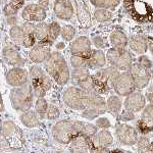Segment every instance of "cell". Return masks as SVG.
<instances>
[{"label":"cell","instance_id":"obj_23","mask_svg":"<svg viewBox=\"0 0 153 153\" xmlns=\"http://www.w3.org/2000/svg\"><path fill=\"white\" fill-rule=\"evenodd\" d=\"M113 143V137L109 131L102 130L93 137V144L95 147L107 148Z\"/></svg>","mask_w":153,"mask_h":153},{"label":"cell","instance_id":"obj_42","mask_svg":"<svg viewBox=\"0 0 153 153\" xmlns=\"http://www.w3.org/2000/svg\"><path fill=\"white\" fill-rule=\"evenodd\" d=\"M3 12L7 18H11V16H16V14H18V9L14 8L11 4H7V5L4 6Z\"/></svg>","mask_w":153,"mask_h":153},{"label":"cell","instance_id":"obj_1","mask_svg":"<svg viewBox=\"0 0 153 153\" xmlns=\"http://www.w3.org/2000/svg\"><path fill=\"white\" fill-rule=\"evenodd\" d=\"M45 71L59 85H65L71 79V71L65 58L60 52H51L44 62Z\"/></svg>","mask_w":153,"mask_h":153},{"label":"cell","instance_id":"obj_16","mask_svg":"<svg viewBox=\"0 0 153 153\" xmlns=\"http://www.w3.org/2000/svg\"><path fill=\"white\" fill-rule=\"evenodd\" d=\"M78 23L82 28H88L92 24L91 12L85 0H74Z\"/></svg>","mask_w":153,"mask_h":153},{"label":"cell","instance_id":"obj_51","mask_svg":"<svg viewBox=\"0 0 153 153\" xmlns=\"http://www.w3.org/2000/svg\"><path fill=\"white\" fill-rule=\"evenodd\" d=\"M7 23H8L10 26H16V16H11V18H7Z\"/></svg>","mask_w":153,"mask_h":153},{"label":"cell","instance_id":"obj_48","mask_svg":"<svg viewBox=\"0 0 153 153\" xmlns=\"http://www.w3.org/2000/svg\"><path fill=\"white\" fill-rule=\"evenodd\" d=\"M49 3H50V0H38V5L44 8L45 10L49 7Z\"/></svg>","mask_w":153,"mask_h":153},{"label":"cell","instance_id":"obj_54","mask_svg":"<svg viewBox=\"0 0 153 153\" xmlns=\"http://www.w3.org/2000/svg\"><path fill=\"white\" fill-rule=\"evenodd\" d=\"M63 47H65V44L63 43H57V45H56V48L57 49H61Z\"/></svg>","mask_w":153,"mask_h":153},{"label":"cell","instance_id":"obj_55","mask_svg":"<svg viewBox=\"0 0 153 153\" xmlns=\"http://www.w3.org/2000/svg\"><path fill=\"white\" fill-rule=\"evenodd\" d=\"M152 76H153V71H152Z\"/></svg>","mask_w":153,"mask_h":153},{"label":"cell","instance_id":"obj_38","mask_svg":"<svg viewBox=\"0 0 153 153\" xmlns=\"http://www.w3.org/2000/svg\"><path fill=\"white\" fill-rule=\"evenodd\" d=\"M35 109H36L35 112L37 113L38 117H44L46 115V112H47V109H48L47 101L44 99V98H38V100L36 101Z\"/></svg>","mask_w":153,"mask_h":153},{"label":"cell","instance_id":"obj_18","mask_svg":"<svg viewBox=\"0 0 153 153\" xmlns=\"http://www.w3.org/2000/svg\"><path fill=\"white\" fill-rule=\"evenodd\" d=\"M146 106V97L141 92H133L127 96L125 100V107L131 112H138Z\"/></svg>","mask_w":153,"mask_h":153},{"label":"cell","instance_id":"obj_40","mask_svg":"<svg viewBox=\"0 0 153 153\" xmlns=\"http://www.w3.org/2000/svg\"><path fill=\"white\" fill-rule=\"evenodd\" d=\"M97 134V127L92 124H85L83 128V132L82 135L85 136L86 138L90 139V138H93L94 136Z\"/></svg>","mask_w":153,"mask_h":153},{"label":"cell","instance_id":"obj_3","mask_svg":"<svg viewBox=\"0 0 153 153\" xmlns=\"http://www.w3.org/2000/svg\"><path fill=\"white\" fill-rule=\"evenodd\" d=\"M30 85L37 98H43L52 87L51 79L40 66L34 65L29 71Z\"/></svg>","mask_w":153,"mask_h":153},{"label":"cell","instance_id":"obj_25","mask_svg":"<svg viewBox=\"0 0 153 153\" xmlns=\"http://www.w3.org/2000/svg\"><path fill=\"white\" fill-rule=\"evenodd\" d=\"M22 29H23L24 34H25V39L23 42V45L26 48H32L33 46H35V42H36L35 25L33 23L26 22V23L22 26Z\"/></svg>","mask_w":153,"mask_h":153},{"label":"cell","instance_id":"obj_10","mask_svg":"<svg viewBox=\"0 0 153 153\" xmlns=\"http://www.w3.org/2000/svg\"><path fill=\"white\" fill-rule=\"evenodd\" d=\"M115 93L120 96H128L131 93L135 91V85L132 80V76H130L129 71H124V73L118 75L117 80L114 81L112 85Z\"/></svg>","mask_w":153,"mask_h":153},{"label":"cell","instance_id":"obj_13","mask_svg":"<svg viewBox=\"0 0 153 153\" xmlns=\"http://www.w3.org/2000/svg\"><path fill=\"white\" fill-rule=\"evenodd\" d=\"M22 18L29 23H41L46 19V10L38 4H28L22 11Z\"/></svg>","mask_w":153,"mask_h":153},{"label":"cell","instance_id":"obj_17","mask_svg":"<svg viewBox=\"0 0 153 153\" xmlns=\"http://www.w3.org/2000/svg\"><path fill=\"white\" fill-rule=\"evenodd\" d=\"M70 49L73 55L83 56V57L88 58V56L92 51L91 50V41L85 36L78 37L76 40L71 42Z\"/></svg>","mask_w":153,"mask_h":153},{"label":"cell","instance_id":"obj_27","mask_svg":"<svg viewBox=\"0 0 153 153\" xmlns=\"http://www.w3.org/2000/svg\"><path fill=\"white\" fill-rule=\"evenodd\" d=\"M109 40L111 45L113 46V48H126L128 45V37L126 36V34L124 32L120 31V30H115L110 34Z\"/></svg>","mask_w":153,"mask_h":153},{"label":"cell","instance_id":"obj_37","mask_svg":"<svg viewBox=\"0 0 153 153\" xmlns=\"http://www.w3.org/2000/svg\"><path fill=\"white\" fill-rule=\"evenodd\" d=\"M60 35L65 41H71L76 36V29L71 25H65L61 28Z\"/></svg>","mask_w":153,"mask_h":153},{"label":"cell","instance_id":"obj_46","mask_svg":"<svg viewBox=\"0 0 153 153\" xmlns=\"http://www.w3.org/2000/svg\"><path fill=\"white\" fill-rule=\"evenodd\" d=\"M135 117L134 112H131L129 110H125L124 112L120 115V120H124V122H129V120H133Z\"/></svg>","mask_w":153,"mask_h":153},{"label":"cell","instance_id":"obj_31","mask_svg":"<svg viewBox=\"0 0 153 153\" xmlns=\"http://www.w3.org/2000/svg\"><path fill=\"white\" fill-rule=\"evenodd\" d=\"M90 2L97 8L111 9L113 10L120 4V0H90Z\"/></svg>","mask_w":153,"mask_h":153},{"label":"cell","instance_id":"obj_20","mask_svg":"<svg viewBox=\"0 0 153 153\" xmlns=\"http://www.w3.org/2000/svg\"><path fill=\"white\" fill-rule=\"evenodd\" d=\"M2 56H3L4 60L9 65L19 68L21 65H24V60L22 58L19 50L12 45H7L3 48V50H2Z\"/></svg>","mask_w":153,"mask_h":153},{"label":"cell","instance_id":"obj_53","mask_svg":"<svg viewBox=\"0 0 153 153\" xmlns=\"http://www.w3.org/2000/svg\"><path fill=\"white\" fill-rule=\"evenodd\" d=\"M4 105H3V100H2V96L0 94V111H3Z\"/></svg>","mask_w":153,"mask_h":153},{"label":"cell","instance_id":"obj_41","mask_svg":"<svg viewBox=\"0 0 153 153\" xmlns=\"http://www.w3.org/2000/svg\"><path fill=\"white\" fill-rule=\"evenodd\" d=\"M46 117L48 120H55L59 117V109L56 107L55 105H48V109H47V112H46Z\"/></svg>","mask_w":153,"mask_h":153},{"label":"cell","instance_id":"obj_7","mask_svg":"<svg viewBox=\"0 0 153 153\" xmlns=\"http://www.w3.org/2000/svg\"><path fill=\"white\" fill-rule=\"evenodd\" d=\"M106 102L97 92H87V104L83 117L88 120H94L98 115L104 113Z\"/></svg>","mask_w":153,"mask_h":153},{"label":"cell","instance_id":"obj_52","mask_svg":"<svg viewBox=\"0 0 153 153\" xmlns=\"http://www.w3.org/2000/svg\"><path fill=\"white\" fill-rule=\"evenodd\" d=\"M148 47H149L150 51H151V53L153 54V38L148 41Z\"/></svg>","mask_w":153,"mask_h":153},{"label":"cell","instance_id":"obj_8","mask_svg":"<svg viewBox=\"0 0 153 153\" xmlns=\"http://www.w3.org/2000/svg\"><path fill=\"white\" fill-rule=\"evenodd\" d=\"M63 102L75 110H82L87 104V92L79 87H68L63 93Z\"/></svg>","mask_w":153,"mask_h":153},{"label":"cell","instance_id":"obj_15","mask_svg":"<svg viewBox=\"0 0 153 153\" xmlns=\"http://www.w3.org/2000/svg\"><path fill=\"white\" fill-rule=\"evenodd\" d=\"M6 82L13 88L21 87L29 82V73L23 68H13L7 71Z\"/></svg>","mask_w":153,"mask_h":153},{"label":"cell","instance_id":"obj_34","mask_svg":"<svg viewBox=\"0 0 153 153\" xmlns=\"http://www.w3.org/2000/svg\"><path fill=\"white\" fill-rule=\"evenodd\" d=\"M94 19L99 23H105L112 19V12L107 9L98 8L94 11Z\"/></svg>","mask_w":153,"mask_h":153},{"label":"cell","instance_id":"obj_5","mask_svg":"<svg viewBox=\"0 0 153 153\" xmlns=\"http://www.w3.org/2000/svg\"><path fill=\"white\" fill-rule=\"evenodd\" d=\"M127 11L138 22L146 23L153 19V11L143 0H125Z\"/></svg>","mask_w":153,"mask_h":153},{"label":"cell","instance_id":"obj_32","mask_svg":"<svg viewBox=\"0 0 153 153\" xmlns=\"http://www.w3.org/2000/svg\"><path fill=\"white\" fill-rule=\"evenodd\" d=\"M71 76L75 82L80 84L87 80L90 76V73L88 68H74V71L71 73Z\"/></svg>","mask_w":153,"mask_h":153},{"label":"cell","instance_id":"obj_6","mask_svg":"<svg viewBox=\"0 0 153 153\" xmlns=\"http://www.w3.org/2000/svg\"><path fill=\"white\" fill-rule=\"evenodd\" d=\"M106 61L117 71H128L132 65V55L126 48H111L106 54Z\"/></svg>","mask_w":153,"mask_h":153},{"label":"cell","instance_id":"obj_2","mask_svg":"<svg viewBox=\"0 0 153 153\" xmlns=\"http://www.w3.org/2000/svg\"><path fill=\"white\" fill-rule=\"evenodd\" d=\"M84 125L79 120H59L53 126L52 136L58 143L68 144L83 132Z\"/></svg>","mask_w":153,"mask_h":153},{"label":"cell","instance_id":"obj_50","mask_svg":"<svg viewBox=\"0 0 153 153\" xmlns=\"http://www.w3.org/2000/svg\"><path fill=\"white\" fill-rule=\"evenodd\" d=\"M90 153H109L106 148H99V147H95Z\"/></svg>","mask_w":153,"mask_h":153},{"label":"cell","instance_id":"obj_47","mask_svg":"<svg viewBox=\"0 0 153 153\" xmlns=\"http://www.w3.org/2000/svg\"><path fill=\"white\" fill-rule=\"evenodd\" d=\"M9 4H11L14 8H16L19 10V9H21L22 7H24L25 0H10V3Z\"/></svg>","mask_w":153,"mask_h":153},{"label":"cell","instance_id":"obj_24","mask_svg":"<svg viewBox=\"0 0 153 153\" xmlns=\"http://www.w3.org/2000/svg\"><path fill=\"white\" fill-rule=\"evenodd\" d=\"M106 65V55L102 50H93L88 56V68H102Z\"/></svg>","mask_w":153,"mask_h":153},{"label":"cell","instance_id":"obj_21","mask_svg":"<svg viewBox=\"0 0 153 153\" xmlns=\"http://www.w3.org/2000/svg\"><path fill=\"white\" fill-rule=\"evenodd\" d=\"M139 128L142 133H147L153 130V103L144 107L139 120Z\"/></svg>","mask_w":153,"mask_h":153},{"label":"cell","instance_id":"obj_14","mask_svg":"<svg viewBox=\"0 0 153 153\" xmlns=\"http://www.w3.org/2000/svg\"><path fill=\"white\" fill-rule=\"evenodd\" d=\"M53 11L62 21H70L75 14V8L71 0H54Z\"/></svg>","mask_w":153,"mask_h":153},{"label":"cell","instance_id":"obj_36","mask_svg":"<svg viewBox=\"0 0 153 153\" xmlns=\"http://www.w3.org/2000/svg\"><path fill=\"white\" fill-rule=\"evenodd\" d=\"M71 65L74 68H88V58L83 56L71 55Z\"/></svg>","mask_w":153,"mask_h":153},{"label":"cell","instance_id":"obj_28","mask_svg":"<svg viewBox=\"0 0 153 153\" xmlns=\"http://www.w3.org/2000/svg\"><path fill=\"white\" fill-rule=\"evenodd\" d=\"M48 35H49V25L41 22L35 26V38L36 40H39L41 43L47 44L50 46V43L48 42Z\"/></svg>","mask_w":153,"mask_h":153},{"label":"cell","instance_id":"obj_35","mask_svg":"<svg viewBox=\"0 0 153 153\" xmlns=\"http://www.w3.org/2000/svg\"><path fill=\"white\" fill-rule=\"evenodd\" d=\"M61 28L59 26L58 23L56 22H52L49 25V35H48V42L50 44H52L56 39L58 38L59 34H60Z\"/></svg>","mask_w":153,"mask_h":153},{"label":"cell","instance_id":"obj_19","mask_svg":"<svg viewBox=\"0 0 153 153\" xmlns=\"http://www.w3.org/2000/svg\"><path fill=\"white\" fill-rule=\"evenodd\" d=\"M51 50L50 46L47 44H37V45L33 46L29 52V57L33 62L35 63H42L45 62V60L50 55Z\"/></svg>","mask_w":153,"mask_h":153},{"label":"cell","instance_id":"obj_45","mask_svg":"<svg viewBox=\"0 0 153 153\" xmlns=\"http://www.w3.org/2000/svg\"><path fill=\"white\" fill-rule=\"evenodd\" d=\"M93 44L98 48H104L106 46V43H105V40L100 36H96L93 38Z\"/></svg>","mask_w":153,"mask_h":153},{"label":"cell","instance_id":"obj_11","mask_svg":"<svg viewBox=\"0 0 153 153\" xmlns=\"http://www.w3.org/2000/svg\"><path fill=\"white\" fill-rule=\"evenodd\" d=\"M117 140L123 145L132 146L138 142V132L134 127L130 125H120L115 130Z\"/></svg>","mask_w":153,"mask_h":153},{"label":"cell","instance_id":"obj_9","mask_svg":"<svg viewBox=\"0 0 153 153\" xmlns=\"http://www.w3.org/2000/svg\"><path fill=\"white\" fill-rule=\"evenodd\" d=\"M120 75V71L117 68L109 66V68H102L97 71L95 74L93 81H94V86H95V91L97 92V89H104L108 88L109 86H112L114 81L117 80V78Z\"/></svg>","mask_w":153,"mask_h":153},{"label":"cell","instance_id":"obj_29","mask_svg":"<svg viewBox=\"0 0 153 153\" xmlns=\"http://www.w3.org/2000/svg\"><path fill=\"white\" fill-rule=\"evenodd\" d=\"M21 120L23 125L26 126L27 128H35L39 125V117L33 110L25 111L21 115Z\"/></svg>","mask_w":153,"mask_h":153},{"label":"cell","instance_id":"obj_49","mask_svg":"<svg viewBox=\"0 0 153 153\" xmlns=\"http://www.w3.org/2000/svg\"><path fill=\"white\" fill-rule=\"evenodd\" d=\"M142 153H153V142L149 143L145 148L142 149Z\"/></svg>","mask_w":153,"mask_h":153},{"label":"cell","instance_id":"obj_33","mask_svg":"<svg viewBox=\"0 0 153 153\" xmlns=\"http://www.w3.org/2000/svg\"><path fill=\"white\" fill-rule=\"evenodd\" d=\"M9 36H10L11 40L16 44H22V45H23L25 34H24V31H23V29H22V27H19V26L11 27L10 30H9Z\"/></svg>","mask_w":153,"mask_h":153},{"label":"cell","instance_id":"obj_26","mask_svg":"<svg viewBox=\"0 0 153 153\" xmlns=\"http://www.w3.org/2000/svg\"><path fill=\"white\" fill-rule=\"evenodd\" d=\"M71 149L73 153H88L89 150L88 138H86L82 134L76 136L75 139L71 141Z\"/></svg>","mask_w":153,"mask_h":153},{"label":"cell","instance_id":"obj_22","mask_svg":"<svg viewBox=\"0 0 153 153\" xmlns=\"http://www.w3.org/2000/svg\"><path fill=\"white\" fill-rule=\"evenodd\" d=\"M128 44L130 45L131 49L138 54L145 53L148 49V40L142 35H136L131 37Z\"/></svg>","mask_w":153,"mask_h":153},{"label":"cell","instance_id":"obj_39","mask_svg":"<svg viewBox=\"0 0 153 153\" xmlns=\"http://www.w3.org/2000/svg\"><path fill=\"white\" fill-rule=\"evenodd\" d=\"M1 131H2V134H3L4 137L10 138L11 136H13L14 134H16V125H14L12 122L6 120V122L2 123Z\"/></svg>","mask_w":153,"mask_h":153},{"label":"cell","instance_id":"obj_44","mask_svg":"<svg viewBox=\"0 0 153 153\" xmlns=\"http://www.w3.org/2000/svg\"><path fill=\"white\" fill-rule=\"evenodd\" d=\"M138 65L143 66V68H146V70H149L152 66V62L147 56H141V57L139 58V63H138Z\"/></svg>","mask_w":153,"mask_h":153},{"label":"cell","instance_id":"obj_12","mask_svg":"<svg viewBox=\"0 0 153 153\" xmlns=\"http://www.w3.org/2000/svg\"><path fill=\"white\" fill-rule=\"evenodd\" d=\"M129 74L132 76V80L136 88H145L150 82L151 75H150L149 71L138 65V63L131 65V68H129Z\"/></svg>","mask_w":153,"mask_h":153},{"label":"cell","instance_id":"obj_4","mask_svg":"<svg viewBox=\"0 0 153 153\" xmlns=\"http://www.w3.org/2000/svg\"><path fill=\"white\" fill-rule=\"evenodd\" d=\"M10 102L12 107L18 111H28L33 104L34 93L28 82L21 87L13 88L10 91Z\"/></svg>","mask_w":153,"mask_h":153},{"label":"cell","instance_id":"obj_30","mask_svg":"<svg viewBox=\"0 0 153 153\" xmlns=\"http://www.w3.org/2000/svg\"><path fill=\"white\" fill-rule=\"evenodd\" d=\"M122 100L117 96H110L106 102V109H108V111L111 112L112 114L117 115L122 109Z\"/></svg>","mask_w":153,"mask_h":153},{"label":"cell","instance_id":"obj_43","mask_svg":"<svg viewBox=\"0 0 153 153\" xmlns=\"http://www.w3.org/2000/svg\"><path fill=\"white\" fill-rule=\"evenodd\" d=\"M96 127L100 128V129H107L110 127V122L108 120V118L106 117H100L96 120Z\"/></svg>","mask_w":153,"mask_h":153}]
</instances>
